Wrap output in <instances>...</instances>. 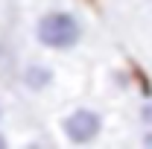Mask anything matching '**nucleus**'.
Returning <instances> with one entry per match:
<instances>
[{
    "label": "nucleus",
    "instance_id": "obj_2",
    "mask_svg": "<svg viewBox=\"0 0 152 149\" xmlns=\"http://www.w3.org/2000/svg\"><path fill=\"white\" fill-rule=\"evenodd\" d=\"M58 126H61V134L67 143L85 146V143H94L102 134V114L82 105V108H73L70 114H64Z\"/></svg>",
    "mask_w": 152,
    "mask_h": 149
},
{
    "label": "nucleus",
    "instance_id": "obj_3",
    "mask_svg": "<svg viewBox=\"0 0 152 149\" xmlns=\"http://www.w3.org/2000/svg\"><path fill=\"white\" fill-rule=\"evenodd\" d=\"M20 82H23L26 91L44 93V91H50V88L56 85V70H53L47 61H29V64H23V70H20Z\"/></svg>",
    "mask_w": 152,
    "mask_h": 149
},
{
    "label": "nucleus",
    "instance_id": "obj_4",
    "mask_svg": "<svg viewBox=\"0 0 152 149\" xmlns=\"http://www.w3.org/2000/svg\"><path fill=\"white\" fill-rule=\"evenodd\" d=\"M140 120H143V126H149V129H152V96L140 105Z\"/></svg>",
    "mask_w": 152,
    "mask_h": 149
},
{
    "label": "nucleus",
    "instance_id": "obj_6",
    "mask_svg": "<svg viewBox=\"0 0 152 149\" xmlns=\"http://www.w3.org/2000/svg\"><path fill=\"white\" fill-rule=\"evenodd\" d=\"M6 146H9V137H6V134L0 131V149H6Z\"/></svg>",
    "mask_w": 152,
    "mask_h": 149
},
{
    "label": "nucleus",
    "instance_id": "obj_1",
    "mask_svg": "<svg viewBox=\"0 0 152 149\" xmlns=\"http://www.w3.org/2000/svg\"><path fill=\"white\" fill-rule=\"evenodd\" d=\"M82 35H85L82 20L67 9H50L35 20V41L44 50H56V53L73 50L79 47Z\"/></svg>",
    "mask_w": 152,
    "mask_h": 149
},
{
    "label": "nucleus",
    "instance_id": "obj_5",
    "mask_svg": "<svg viewBox=\"0 0 152 149\" xmlns=\"http://www.w3.org/2000/svg\"><path fill=\"white\" fill-rule=\"evenodd\" d=\"M140 143H143V146H152V129H149V131H143V137H140Z\"/></svg>",
    "mask_w": 152,
    "mask_h": 149
},
{
    "label": "nucleus",
    "instance_id": "obj_7",
    "mask_svg": "<svg viewBox=\"0 0 152 149\" xmlns=\"http://www.w3.org/2000/svg\"><path fill=\"white\" fill-rule=\"evenodd\" d=\"M0 120H3V102H0Z\"/></svg>",
    "mask_w": 152,
    "mask_h": 149
}]
</instances>
